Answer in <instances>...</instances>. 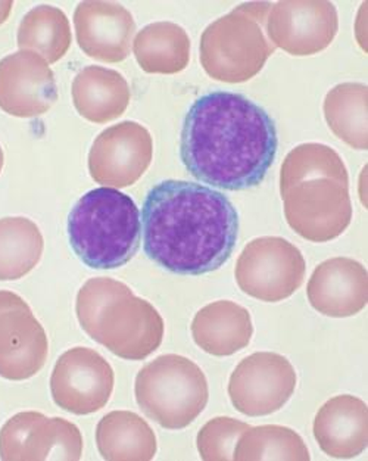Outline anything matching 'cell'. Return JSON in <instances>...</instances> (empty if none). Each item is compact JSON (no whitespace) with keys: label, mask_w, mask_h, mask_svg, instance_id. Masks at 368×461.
<instances>
[{"label":"cell","mask_w":368,"mask_h":461,"mask_svg":"<svg viewBox=\"0 0 368 461\" xmlns=\"http://www.w3.org/2000/svg\"><path fill=\"white\" fill-rule=\"evenodd\" d=\"M76 37L87 57L106 64H117L130 55L136 23L121 5L87 0L74 13Z\"/></svg>","instance_id":"16"},{"label":"cell","mask_w":368,"mask_h":461,"mask_svg":"<svg viewBox=\"0 0 368 461\" xmlns=\"http://www.w3.org/2000/svg\"><path fill=\"white\" fill-rule=\"evenodd\" d=\"M20 50L37 53L48 64H55L68 52L73 36L64 11L40 5L25 14L16 34Z\"/></svg>","instance_id":"24"},{"label":"cell","mask_w":368,"mask_h":461,"mask_svg":"<svg viewBox=\"0 0 368 461\" xmlns=\"http://www.w3.org/2000/svg\"><path fill=\"white\" fill-rule=\"evenodd\" d=\"M292 230L314 243L339 238L353 220L349 185L332 178L301 182L282 194Z\"/></svg>","instance_id":"8"},{"label":"cell","mask_w":368,"mask_h":461,"mask_svg":"<svg viewBox=\"0 0 368 461\" xmlns=\"http://www.w3.org/2000/svg\"><path fill=\"white\" fill-rule=\"evenodd\" d=\"M192 336L199 348L215 357L233 356L251 344V312L233 301H215L201 308L192 321Z\"/></svg>","instance_id":"19"},{"label":"cell","mask_w":368,"mask_h":461,"mask_svg":"<svg viewBox=\"0 0 368 461\" xmlns=\"http://www.w3.org/2000/svg\"><path fill=\"white\" fill-rule=\"evenodd\" d=\"M304 255L286 239L264 236L247 243L236 263L240 291L263 303H280L295 294L305 279Z\"/></svg>","instance_id":"7"},{"label":"cell","mask_w":368,"mask_h":461,"mask_svg":"<svg viewBox=\"0 0 368 461\" xmlns=\"http://www.w3.org/2000/svg\"><path fill=\"white\" fill-rule=\"evenodd\" d=\"M295 367L275 352H256L240 361L229 382V397L239 413L270 416L288 404L295 393Z\"/></svg>","instance_id":"10"},{"label":"cell","mask_w":368,"mask_h":461,"mask_svg":"<svg viewBox=\"0 0 368 461\" xmlns=\"http://www.w3.org/2000/svg\"><path fill=\"white\" fill-rule=\"evenodd\" d=\"M71 92L77 113L94 124H106L121 117L131 99L124 76L97 65L81 69L74 78Z\"/></svg>","instance_id":"20"},{"label":"cell","mask_w":368,"mask_h":461,"mask_svg":"<svg viewBox=\"0 0 368 461\" xmlns=\"http://www.w3.org/2000/svg\"><path fill=\"white\" fill-rule=\"evenodd\" d=\"M268 2L243 4L208 25L201 37V64L211 78L229 85L256 77L275 52L267 36Z\"/></svg>","instance_id":"5"},{"label":"cell","mask_w":368,"mask_h":461,"mask_svg":"<svg viewBox=\"0 0 368 461\" xmlns=\"http://www.w3.org/2000/svg\"><path fill=\"white\" fill-rule=\"evenodd\" d=\"M277 149L274 120L245 95H203L183 122V164L196 180L220 189L247 191L261 185Z\"/></svg>","instance_id":"1"},{"label":"cell","mask_w":368,"mask_h":461,"mask_svg":"<svg viewBox=\"0 0 368 461\" xmlns=\"http://www.w3.org/2000/svg\"><path fill=\"white\" fill-rule=\"evenodd\" d=\"M314 178H332L349 185L348 170L337 150L321 143L296 146L284 158L280 170V194L298 183Z\"/></svg>","instance_id":"27"},{"label":"cell","mask_w":368,"mask_h":461,"mask_svg":"<svg viewBox=\"0 0 368 461\" xmlns=\"http://www.w3.org/2000/svg\"><path fill=\"white\" fill-rule=\"evenodd\" d=\"M133 52L145 73H182L191 61V39L175 23L159 21L138 32Z\"/></svg>","instance_id":"22"},{"label":"cell","mask_w":368,"mask_h":461,"mask_svg":"<svg viewBox=\"0 0 368 461\" xmlns=\"http://www.w3.org/2000/svg\"><path fill=\"white\" fill-rule=\"evenodd\" d=\"M13 4L11 0H0V25L4 24L11 15Z\"/></svg>","instance_id":"29"},{"label":"cell","mask_w":368,"mask_h":461,"mask_svg":"<svg viewBox=\"0 0 368 461\" xmlns=\"http://www.w3.org/2000/svg\"><path fill=\"white\" fill-rule=\"evenodd\" d=\"M307 296L311 307L323 316H355L368 303L367 270L363 264L346 257L326 259L312 273Z\"/></svg>","instance_id":"17"},{"label":"cell","mask_w":368,"mask_h":461,"mask_svg":"<svg viewBox=\"0 0 368 461\" xmlns=\"http://www.w3.org/2000/svg\"><path fill=\"white\" fill-rule=\"evenodd\" d=\"M154 159L149 130L136 122H122L103 130L89 152V173L103 187L133 186Z\"/></svg>","instance_id":"14"},{"label":"cell","mask_w":368,"mask_h":461,"mask_svg":"<svg viewBox=\"0 0 368 461\" xmlns=\"http://www.w3.org/2000/svg\"><path fill=\"white\" fill-rule=\"evenodd\" d=\"M134 395L146 416L168 430L192 425L210 400L207 376L186 357L166 354L138 373Z\"/></svg>","instance_id":"6"},{"label":"cell","mask_w":368,"mask_h":461,"mask_svg":"<svg viewBox=\"0 0 368 461\" xmlns=\"http://www.w3.org/2000/svg\"><path fill=\"white\" fill-rule=\"evenodd\" d=\"M76 314L92 339L122 360H145L164 339L166 326L158 310L111 277H94L81 286Z\"/></svg>","instance_id":"3"},{"label":"cell","mask_w":368,"mask_h":461,"mask_svg":"<svg viewBox=\"0 0 368 461\" xmlns=\"http://www.w3.org/2000/svg\"><path fill=\"white\" fill-rule=\"evenodd\" d=\"M49 340L29 303L11 291H0V376L31 379L45 367Z\"/></svg>","instance_id":"12"},{"label":"cell","mask_w":368,"mask_h":461,"mask_svg":"<svg viewBox=\"0 0 368 461\" xmlns=\"http://www.w3.org/2000/svg\"><path fill=\"white\" fill-rule=\"evenodd\" d=\"M96 444L103 460L149 461L158 449L148 421L133 411H111L96 428Z\"/></svg>","instance_id":"21"},{"label":"cell","mask_w":368,"mask_h":461,"mask_svg":"<svg viewBox=\"0 0 368 461\" xmlns=\"http://www.w3.org/2000/svg\"><path fill=\"white\" fill-rule=\"evenodd\" d=\"M235 461H308L307 444L300 433L286 426L264 425L249 428L236 444Z\"/></svg>","instance_id":"26"},{"label":"cell","mask_w":368,"mask_h":461,"mask_svg":"<svg viewBox=\"0 0 368 461\" xmlns=\"http://www.w3.org/2000/svg\"><path fill=\"white\" fill-rule=\"evenodd\" d=\"M251 426L231 417H215L208 421L196 438L199 456L205 461L233 460L240 435Z\"/></svg>","instance_id":"28"},{"label":"cell","mask_w":368,"mask_h":461,"mask_svg":"<svg viewBox=\"0 0 368 461\" xmlns=\"http://www.w3.org/2000/svg\"><path fill=\"white\" fill-rule=\"evenodd\" d=\"M45 239L25 217L0 219V282L20 280L40 263Z\"/></svg>","instance_id":"25"},{"label":"cell","mask_w":368,"mask_h":461,"mask_svg":"<svg viewBox=\"0 0 368 461\" xmlns=\"http://www.w3.org/2000/svg\"><path fill=\"white\" fill-rule=\"evenodd\" d=\"M339 16L328 0H283L273 5L267 36L275 49L293 57H311L332 45Z\"/></svg>","instance_id":"13"},{"label":"cell","mask_w":368,"mask_h":461,"mask_svg":"<svg viewBox=\"0 0 368 461\" xmlns=\"http://www.w3.org/2000/svg\"><path fill=\"white\" fill-rule=\"evenodd\" d=\"M4 149H2V146H0V173H2V170H4Z\"/></svg>","instance_id":"30"},{"label":"cell","mask_w":368,"mask_h":461,"mask_svg":"<svg viewBox=\"0 0 368 461\" xmlns=\"http://www.w3.org/2000/svg\"><path fill=\"white\" fill-rule=\"evenodd\" d=\"M115 375L110 363L92 348L65 351L50 376L53 402L76 416L96 413L112 397Z\"/></svg>","instance_id":"11"},{"label":"cell","mask_w":368,"mask_h":461,"mask_svg":"<svg viewBox=\"0 0 368 461\" xmlns=\"http://www.w3.org/2000/svg\"><path fill=\"white\" fill-rule=\"evenodd\" d=\"M140 212L133 199L113 187H99L78 199L68 217V238L81 263L115 270L140 247Z\"/></svg>","instance_id":"4"},{"label":"cell","mask_w":368,"mask_h":461,"mask_svg":"<svg viewBox=\"0 0 368 461\" xmlns=\"http://www.w3.org/2000/svg\"><path fill=\"white\" fill-rule=\"evenodd\" d=\"M314 438L328 457L349 460L368 446V407L354 395H337L319 410Z\"/></svg>","instance_id":"18"},{"label":"cell","mask_w":368,"mask_h":461,"mask_svg":"<svg viewBox=\"0 0 368 461\" xmlns=\"http://www.w3.org/2000/svg\"><path fill=\"white\" fill-rule=\"evenodd\" d=\"M80 429L61 417L22 411L0 429V460L77 461L83 456Z\"/></svg>","instance_id":"9"},{"label":"cell","mask_w":368,"mask_h":461,"mask_svg":"<svg viewBox=\"0 0 368 461\" xmlns=\"http://www.w3.org/2000/svg\"><path fill=\"white\" fill-rule=\"evenodd\" d=\"M57 101L55 74L40 55L20 50L0 61V110L13 117H40Z\"/></svg>","instance_id":"15"},{"label":"cell","mask_w":368,"mask_h":461,"mask_svg":"<svg viewBox=\"0 0 368 461\" xmlns=\"http://www.w3.org/2000/svg\"><path fill=\"white\" fill-rule=\"evenodd\" d=\"M368 87L363 83H342L328 90L324 117L333 133L356 150L368 149Z\"/></svg>","instance_id":"23"},{"label":"cell","mask_w":368,"mask_h":461,"mask_svg":"<svg viewBox=\"0 0 368 461\" xmlns=\"http://www.w3.org/2000/svg\"><path fill=\"white\" fill-rule=\"evenodd\" d=\"M143 248L159 267L182 276L207 275L230 259L239 236V215L230 199L212 187L164 180L146 196Z\"/></svg>","instance_id":"2"}]
</instances>
